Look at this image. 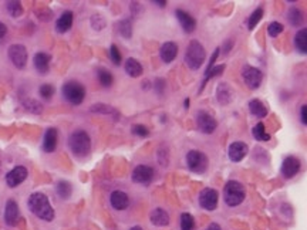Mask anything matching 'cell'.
Segmentation results:
<instances>
[{
	"label": "cell",
	"instance_id": "9",
	"mask_svg": "<svg viewBox=\"0 0 307 230\" xmlns=\"http://www.w3.org/2000/svg\"><path fill=\"white\" fill-rule=\"evenodd\" d=\"M242 77H243V81L245 84L250 88V90H256L259 88L262 81H263V72L260 71L259 69L256 67H252V66H245L243 70H242Z\"/></svg>",
	"mask_w": 307,
	"mask_h": 230
},
{
	"label": "cell",
	"instance_id": "29",
	"mask_svg": "<svg viewBox=\"0 0 307 230\" xmlns=\"http://www.w3.org/2000/svg\"><path fill=\"white\" fill-rule=\"evenodd\" d=\"M56 192L61 199H69L73 193V187L71 184L67 182V181H60L59 184L56 185Z\"/></svg>",
	"mask_w": 307,
	"mask_h": 230
},
{
	"label": "cell",
	"instance_id": "34",
	"mask_svg": "<svg viewBox=\"0 0 307 230\" xmlns=\"http://www.w3.org/2000/svg\"><path fill=\"white\" fill-rule=\"evenodd\" d=\"M225 64H220V66H213L209 71H206L205 72V78H204V83H202V87H201V90L199 91H202L204 90V87L206 86V83L211 80V78H213V77H218V75H220L222 72H223V70H225Z\"/></svg>",
	"mask_w": 307,
	"mask_h": 230
},
{
	"label": "cell",
	"instance_id": "1",
	"mask_svg": "<svg viewBox=\"0 0 307 230\" xmlns=\"http://www.w3.org/2000/svg\"><path fill=\"white\" fill-rule=\"evenodd\" d=\"M27 205H29L30 212L33 215L37 216L39 219L46 220V222H51L54 219V209L50 205L48 198L44 193H42V192L31 193Z\"/></svg>",
	"mask_w": 307,
	"mask_h": 230
},
{
	"label": "cell",
	"instance_id": "3",
	"mask_svg": "<svg viewBox=\"0 0 307 230\" xmlns=\"http://www.w3.org/2000/svg\"><path fill=\"white\" fill-rule=\"evenodd\" d=\"M205 58H206V51H205L204 46L196 40H192L185 51L187 66L190 70H199V67L204 64Z\"/></svg>",
	"mask_w": 307,
	"mask_h": 230
},
{
	"label": "cell",
	"instance_id": "22",
	"mask_svg": "<svg viewBox=\"0 0 307 230\" xmlns=\"http://www.w3.org/2000/svg\"><path fill=\"white\" fill-rule=\"evenodd\" d=\"M73 20H74L73 12H70V10L64 12V13L57 19V22H56V30H57V33H61V34H63V33H67L69 30L71 29V26H73Z\"/></svg>",
	"mask_w": 307,
	"mask_h": 230
},
{
	"label": "cell",
	"instance_id": "41",
	"mask_svg": "<svg viewBox=\"0 0 307 230\" xmlns=\"http://www.w3.org/2000/svg\"><path fill=\"white\" fill-rule=\"evenodd\" d=\"M110 58H111V61L116 64V66H119L121 64V53H119V50H118V47L116 44H111V47H110Z\"/></svg>",
	"mask_w": 307,
	"mask_h": 230
},
{
	"label": "cell",
	"instance_id": "23",
	"mask_svg": "<svg viewBox=\"0 0 307 230\" xmlns=\"http://www.w3.org/2000/svg\"><path fill=\"white\" fill-rule=\"evenodd\" d=\"M151 223L155 225V226H168L169 225V215L161 209V207H157L151 212Z\"/></svg>",
	"mask_w": 307,
	"mask_h": 230
},
{
	"label": "cell",
	"instance_id": "20",
	"mask_svg": "<svg viewBox=\"0 0 307 230\" xmlns=\"http://www.w3.org/2000/svg\"><path fill=\"white\" fill-rule=\"evenodd\" d=\"M50 61H51V56L47 53H36V56L33 58L34 69L43 75L50 70Z\"/></svg>",
	"mask_w": 307,
	"mask_h": 230
},
{
	"label": "cell",
	"instance_id": "5",
	"mask_svg": "<svg viewBox=\"0 0 307 230\" xmlns=\"http://www.w3.org/2000/svg\"><path fill=\"white\" fill-rule=\"evenodd\" d=\"M63 97L73 105H80L86 98V88L78 81H67L61 88Z\"/></svg>",
	"mask_w": 307,
	"mask_h": 230
},
{
	"label": "cell",
	"instance_id": "2",
	"mask_svg": "<svg viewBox=\"0 0 307 230\" xmlns=\"http://www.w3.org/2000/svg\"><path fill=\"white\" fill-rule=\"evenodd\" d=\"M69 146L75 157L84 158L91 151V138L86 131H74L69 138Z\"/></svg>",
	"mask_w": 307,
	"mask_h": 230
},
{
	"label": "cell",
	"instance_id": "18",
	"mask_svg": "<svg viewBox=\"0 0 307 230\" xmlns=\"http://www.w3.org/2000/svg\"><path fill=\"white\" fill-rule=\"evenodd\" d=\"M57 139H59V132L56 128H48L46 131L43 138V151L46 154H51L57 148Z\"/></svg>",
	"mask_w": 307,
	"mask_h": 230
},
{
	"label": "cell",
	"instance_id": "49",
	"mask_svg": "<svg viewBox=\"0 0 307 230\" xmlns=\"http://www.w3.org/2000/svg\"><path fill=\"white\" fill-rule=\"evenodd\" d=\"M189 104H190L189 98H187V100L184 101V105H185V108H187V110H188V108H189Z\"/></svg>",
	"mask_w": 307,
	"mask_h": 230
},
{
	"label": "cell",
	"instance_id": "39",
	"mask_svg": "<svg viewBox=\"0 0 307 230\" xmlns=\"http://www.w3.org/2000/svg\"><path fill=\"white\" fill-rule=\"evenodd\" d=\"M90 23H91V27L97 31H100L105 27V19L101 15H93L90 19Z\"/></svg>",
	"mask_w": 307,
	"mask_h": 230
},
{
	"label": "cell",
	"instance_id": "11",
	"mask_svg": "<svg viewBox=\"0 0 307 230\" xmlns=\"http://www.w3.org/2000/svg\"><path fill=\"white\" fill-rule=\"evenodd\" d=\"M154 169L148 165H138L134 171H132V181L135 184H141V185H148L151 184V181L154 179Z\"/></svg>",
	"mask_w": 307,
	"mask_h": 230
},
{
	"label": "cell",
	"instance_id": "14",
	"mask_svg": "<svg viewBox=\"0 0 307 230\" xmlns=\"http://www.w3.org/2000/svg\"><path fill=\"white\" fill-rule=\"evenodd\" d=\"M20 219V209L19 205L13 199L7 201L4 207V222L7 226H16Z\"/></svg>",
	"mask_w": 307,
	"mask_h": 230
},
{
	"label": "cell",
	"instance_id": "47",
	"mask_svg": "<svg viewBox=\"0 0 307 230\" xmlns=\"http://www.w3.org/2000/svg\"><path fill=\"white\" fill-rule=\"evenodd\" d=\"M154 4H158L160 7H165L166 6V0H154Z\"/></svg>",
	"mask_w": 307,
	"mask_h": 230
},
{
	"label": "cell",
	"instance_id": "40",
	"mask_svg": "<svg viewBox=\"0 0 307 230\" xmlns=\"http://www.w3.org/2000/svg\"><path fill=\"white\" fill-rule=\"evenodd\" d=\"M283 24L282 23H279V22H272L269 26H267V33H269V36L270 37H278L280 33H283Z\"/></svg>",
	"mask_w": 307,
	"mask_h": 230
},
{
	"label": "cell",
	"instance_id": "43",
	"mask_svg": "<svg viewBox=\"0 0 307 230\" xmlns=\"http://www.w3.org/2000/svg\"><path fill=\"white\" fill-rule=\"evenodd\" d=\"M154 90L158 95H162L164 91H165V80L164 78H157L154 81Z\"/></svg>",
	"mask_w": 307,
	"mask_h": 230
},
{
	"label": "cell",
	"instance_id": "35",
	"mask_svg": "<svg viewBox=\"0 0 307 230\" xmlns=\"http://www.w3.org/2000/svg\"><path fill=\"white\" fill-rule=\"evenodd\" d=\"M97 75H98V81H100V84H101L102 87L113 86V83H114V77H113V74L108 71V70H105V69H100V70L97 71Z\"/></svg>",
	"mask_w": 307,
	"mask_h": 230
},
{
	"label": "cell",
	"instance_id": "46",
	"mask_svg": "<svg viewBox=\"0 0 307 230\" xmlns=\"http://www.w3.org/2000/svg\"><path fill=\"white\" fill-rule=\"evenodd\" d=\"M6 34H7V27H6V24H4V23H1V22H0V39H3Z\"/></svg>",
	"mask_w": 307,
	"mask_h": 230
},
{
	"label": "cell",
	"instance_id": "33",
	"mask_svg": "<svg viewBox=\"0 0 307 230\" xmlns=\"http://www.w3.org/2000/svg\"><path fill=\"white\" fill-rule=\"evenodd\" d=\"M287 19H289L290 24H292V26H296V27L302 26V23L305 22L303 13H302L299 9H296V7H292V9L289 10V16H287Z\"/></svg>",
	"mask_w": 307,
	"mask_h": 230
},
{
	"label": "cell",
	"instance_id": "24",
	"mask_svg": "<svg viewBox=\"0 0 307 230\" xmlns=\"http://www.w3.org/2000/svg\"><path fill=\"white\" fill-rule=\"evenodd\" d=\"M124 69H125V72L132 78H137L142 74V66L135 58H128L124 64Z\"/></svg>",
	"mask_w": 307,
	"mask_h": 230
},
{
	"label": "cell",
	"instance_id": "36",
	"mask_svg": "<svg viewBox=\"0 0 307 230\" xmlns=\"http://www.w3.org/2000/svg\"><path fill=\"white\" fill-rule=\"evenodd\" d=\"M263 9L262 7H258L252 15L249 16L248 19V29L249 30H253L256 26H258V23L262 20V17H263Z\"/></svg>",
	"mask_w": 307,
	"mask_h": 230
},
{
	"label": "cell",
	"instance_id": "31",
	"mask_svg": "<svg viewBox=\"0 0 307 230\" xmlns=\"http://www.w3.org/2000/svg\"><path fill=\"white\" fill-rule=\"evenodd\" d=\"M118 31L124 39H131L132 36V23L130 19H124L118 23Z\"/></svg>",
	"mask_w": 307,
	"mask_h": 230
},
{
	"label": "cell",
	"instance_id": "10",
	"mask_svg": "<svg viewBox=\"0 0 307 230\" xmlns=\"http://www.w3.org/2000/svg\"><path fill=\"white\" fill-rule=\"evenodd\" d=\"M218 199H219L218 192L215 189H211V187H206L199 193V205L204 209L211 210V212L218 207Z\"/></svg>",
	"mask_w": 307,
	"mask_h": 230
},
{
	"label": "cell",
	"instance_id": "27",
	"mask_svg": "<svg viewBox=\"0 0 307 230\" xmlns=\"http://www.w3.org/2000/svg\"><path fill=\"white\" fill-rule=\"evenodd\" d=\"M307 30L306 29H300L296 36H294V46L296 48L302 53V54H306L307 53Z\"/></svg>",
	"mask_w": 307,
	"mask_h": 230
},
{
	"label": "cell",
	"instance_id": "32",
	"mask_svg": "<svg viewBox=\"0 0 307 230\" xmlns=\"http://www.w3.org/2000/svg\"><path fill=\"white\" fill-rule=\"evenodd\" d=\"M6 9H7V13L12 16V17H20V16L23 15V6L17 0L7 1L6 3Z\"/></svg>",
	"mask_w": 307,
	"mask_h": 230
},
{
	"label": "cell",
	"instance_id": "13",
	"mask_svg": "<svg viewBox=\"0 0 307 230\" xmlns=\"http://www.w3.org/2000/svg\"><path fill=\"white\" fill-rule=\"evenodd\" d=\"M27 178V169L24 166H16L6 175V184L9 187L19 186Z\"/></svg>",
	"mask_w": 307,
	"mask_h": 230
},
{
	"label": "cell",
	"instance_id": "6",
	"mask_svg": "<svg viewBox=\"0 0 307 230\" xmlns=\"http://www.w3.org/2000/svg\"><path fill=\"white\" fill-rule=\"evenodd\" d=\"M187 165L192 172L204 173L208 169V158L202 151L192 149L187 155Z\"/></svg>",
	"mask_w": 307,
	"mask_h": 230
},
{
	"label": "cell",
	"instance_id": "28",
	"mask_svg": "<svg viewBox=\"0 0 307 230\" xmlns=\"http://www.w3.org/2000/svg\"><path fill=\"white\" fill-rule=\"evenodd\" d=\"M252 135L256 141H260V142H267L270 141V135L267 134V131L264 130V124L263 122H259L253 127L252 130Z\"/></svg>",
	"mask_w": 307,
	"mask_h": 230
},
{
	"label": "cell",
	"instance_id": "25",
	"mask_svg": "<svg viewBox=\"0 0 307 230\" xmlns=\"http://www.w3.org/2000/svg\"><path fill=\"white\" fill-rule=\"evenodd\" d=\"M249 111H250V114L258 116V118H264L267 115V107L260 100L253 98V100L249 101Z\"/></svg>",
	"mask_w": 307,
	"mask_h": 230
},
{
	"label": "cell",
	"instance_id": "26",
	"mask_svg": "<svg viewBox=\"0 0 307 230\" xmlns=\"http://www.w3.org/2000/svg\"><path fill=\"white\" fill-rule=\"evenodd\" d=\"M91 113L111 115V116H114V119H119V113H118L114 107L107 105V104H94V105L91 107Z\"/></svg>",
	"mask_w": 307,
	"mask_h": 230
},
{
	"label": "cell",
	"instance_id": "16",
	"mask_svg": "<svg viewBox=\"0 0 307 230\" xmlns=\"http://www.w3.org/2000/svg\"><path fill=\"white\" fill-rule=\"evenodd\" d=\"M110 203L116 210H125L130 206V198L122 190H114L110 195Z\"/></svg>",
	"mask_w": 307,
	"mask_h": 230
},
{
	"label": "cell",
	"instance_id": "4",
	"mask_svg": "<svg viewBox=\"0 0 307 230\" xmlns=\"http://www.w3.org/2000/svg\"><path fill=\"white\" fill-rule=\"evenodd\" d=\"M246 192L245 187L240 182L237 181H229L225 189H223V201L226 202L228 206L234 207V206H239L242 202L245 201Z\"/></svg>",
	"mask_w": 307,
	"mask_h": 230
},
{
	"label": "cell",
	"instance_id": "50",
	"mask_svg": "<svg viewBox=\"0 0 307 230\" xmlns=\"http://www.w3.org/2000/svg\"><path fill=\"white\" fill-rule=\"evenodd\" d=\"M130 230H142V228H140V226H134V228H131Z\"/></svg>",
	"mask_w": 307,
	"mask_h": 230
},
{
	"label": "cell",
	"instance_id": "38",
	"mask_svg": "<svg viewBox=\"0 0 307 230\" xmlns=\"http://www.w3.org/2000/svg\"><path fill=\"white\" fill-rule=\"evenodd\" d=\"M54 92H56V88L51 84H43L39 88V94L42 95V98H44V100H51Z\"/></svg>",
	"mask_w": 307,
	"mask_h": 230
},
{
	"label": "cell",
	"instance_id": "37",
	"mask_svg": "<svg viewBox=\"0 0 307 230\" xmlns=\"http://www.w3.org/2000/svg\"><path fill=\"white\" fill-rule=\"evenodd\" d=\"M195 229V219L190 213H182L181 215V230H193Z\"/></svg>",
	"mask_w": 307,
	"mask_h": 230
},
{
	"label": "cell",
	"instance_id": "30",
	"mask_svg": "<svg viewBox=\"0 0 307 230\" xmlns=\"http://www.w3.org/2000/svg\"><path fill=\"white\" fill-rule=\"evenodd\" d=\"M23 107H24L26 111H29L31 114H42L43 113V105L39 101L33 100V98L23 101Z\"/></svg>",
	"mask_w": 307,
	"mask_h": 230
},
{
	"label": "cell",
	"instance_id": "48",
	"mask_svg": "<svg viewBox=\"0 0 307 230\" xmlns=\"http://www.w3.org/2000/svg\"><path fill=\"white\" fill-rule=\"evenodd\" d=\"M208 230H222V229H220V226L218 225V223H211V225H209V228H208Z\"/></svg>",
	"mask_w": 307,
	"mask_h": 230
},
{
	"label": "cell",
	"instance_id": "15",
	"mask_svg": "<svg viewBox=\"0 0 307 230\" xmlns=\"http://www.w3.org/2000/svg\"><path fill=\"white\" fill-rule=\"evenodd\" d=\"M249 152V146L245 142H234V144L229 145V149H228V155H229V159L232 162H240L242 159L245 158L248 155Z\"/></svg>",
	"mask_w": 307,
	"mask_h": 230
},
{
	"label": "cell",
	"instance_id": "12",
	"mask_svg": "<svg viewBox=\"0 0 307 230\" xmlns=\"http://www.w3.org/2000/svg\"><path fill=\"white\" fill-rule=\"evenodd\" d=\"M300 168H302V162L296 157H287L284 158L283 163H282V169L280 172L283 175V178L286 179H292L294 178L297 173L300 172Z\"/></svg>",
	"mask_w": 307,
	"mask_h": 230
},
{
	"label": "cell",
	"instance_id": "17",
	"mask_svg": "<svg viewBox=\"0 0 307 230\" xmlns=\"http://www.w3.org/2000/svg\"><path fill=\"white\" fill-rule=\"evenodd\" d=\"M175 16L176 19L179 20V24H181V27L184 29L185 33H192V31H195V29H196V20H195L188 12L178 9V10H175Z\"/></svg>",
	"mask_w": 307,
	"mask_h": 230
},
{
	"label": "cell",
	"instance_id": "7",
	"mask_svg": "<svg viewBox=\"0 0 307 230\" xmlns=\"http://www.w3.org/2000/svg\"><path fill=\"white\" fill-rule=\"evenodd\" d=\"M7 56L13 66L17 67L19 70L24 69L27 64V48L23 44H12L7 50Z\"/></svg>",
	"mask_w": 307,
	"mask_h": 230
},
{
	"label": "cell",
	"instance_id": "45",
	"mask_svg": "<svg viewBox=\"0 0 307 230\" xmlns=\"http://www.w3.org/2000/svg\"><path fill=\"white\" fill-rule=\"evenodd\" d=\"M232 48H234V42H232V40H226L225 44H223V47H222V50H223L225 54H228Z\"/></svg>",
	"mask_w": 307,
	"mask_h": 230
},
{
	"label": "cell",
	"instance_id": "44",
	"mask_svg": "<svg viewBox=\"0 0 307 230\" xmlns=\"http://www.w3.org/2000/svg\"><path fill=\"white\" fill-rule=\"evenodd\" d=\"M300 121L303 125H307V105H302L300 110Z\"/></svg>",
	"mask_w": 307,
	"mask_h": 230
},
{
	"label": "cell",
	"instance_id": "21",
	"mask_svg": "<svg viewBox=\"0 0 307 230\" xmlns=\"http://www.w3.org/2000/svg\"><path fill=\"white\" fill-rule=\"evenodd\" d=\"M160 56H161V60L164 63H166V64L172 63L178 56V46L172 42L164 43L161 46V50H160Z\"/></svg>",
	"mask_w": 307,
	"mask_h": 230
},
{
	"label": "cell",
	"instance_id": "19",
	"mask_svg": "<svg viewBox=\"0 0 307 230\" xmlns=\"http://www.w3.org/2000/svg\"><path fill=\"white\" fill-rule=\"evenodd\" d=\"M216 100L220 105H229L234 101V90L228 83H220L216 88Z\"/></svg>",
	"mask_w": 307,
	"mask_h": 230
},
{
	"label": "cell",
	"instance_id": "42",
	"mask_svg": "<svg viewBox=\"0 0 307 230\" xmlns=\"http://www.w3.org/2000/svg\"><path fill=\"white\" fill-rule=\"evenodd\" d=\"M131 131L134 135H137V137H140V138H146V137L149 135V130L146 128L145 125H142V124L134 125Z\"/></svg>",
	"mask_w": 307,
	"mask_h": 230
},
{
	"label": "cell",
	"instance_id": "8",
	"mask_svg": "<svg viewBox=\"0 0 307 230\" xmlns=\"http://www.w3.org/2000/svg\"><path fill=\"white\" fill-rule=\"evenodd\" d=\"M196 127L202 134H213L218 128V121L208 111H198L196 114Z\"/></svg>",
	"mask_w": 307,
	"mask_h": 230
}]
</instances>
